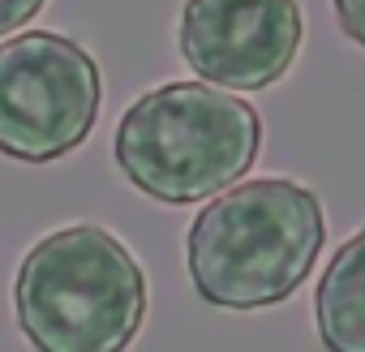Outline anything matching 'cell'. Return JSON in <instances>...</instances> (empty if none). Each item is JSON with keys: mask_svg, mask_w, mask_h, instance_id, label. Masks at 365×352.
Listing matches in <instances>:
<instances>
[{"mask_svg": "<svg viewBox=\"0 0 365 352\" xmlns=\"http://www.w3.org/2000/svg\"><path fill=\"white\" fill-rule=\"evenodd\" d=\"M327 241L322 198L292 176L220 190L190 224L185 262L194 292L232 314L284 305L314 271Z\"/></svg>", "mask_w": 365, "mask_h": 352, "instance_id": "6da1fadb", "label": "cell"}, {"mask_svg": "<svg viewBox=\"0 0 365 352\" xmlns=\"http://www.w3.org/2000/svg\"><path fill=\"white\" fill-rule=\"evenodd\" d=\"M262 116L211 82H168L138 95L116 125V167L155 202L194 207L258 163Z\"/></svg>", "mask_w": 365, "mask_h": 352, "instance_id": "7a4b0ae2", "label": "cell"}, {"mask_svg": "<svg viewBox=\"0 0 365 352\" xmlns=\"http://www.w3.org/2000/svg\"><path fill=\"white\" fill-rule=\"evenodd\" d=\"M14 314L43 352H120L146 318V271L116 232L69 224L22 258Z\"/></svg>", "mask_w": 365, "mask_h": 352, "instance_id": "3957f363", "label": "cell"}, {"mask_svg": "<svg viewBox=\"0 0 365 352\" xmlns=\"http://www.w3.org/2000/svg\"><path fill=\"white\" fill-rule=\"evenodd\" d=\"M103 108L99 61L69 35L26 31L0 43V155L52 163L78 150Z\"/></svg>", "mask_w": 365, "mask_h": 352, "instance_id": "277c9868", "label": "cell"}, {"mask_svg": "<svg viewBox=\"0 0 365 352\" xmlns=\"http://www.w3.org/2000/svg\"><path fill=\"white\" fill-rule=\"evenodd\" d=\"M301 39L297 0H185L176 22L185 65L228 90H267L288 78Z\"/></svg>", "mask_w": 365, "mask_h": 352, "instance_id": "5b68a950", "label": "cell"}, {"mask_svg": "<svg viewBox=\"0 0 365 352\" xmlns=\"http://www.w3.org/2000/svg\"><path fill=\"white\" fill-rule=\"evenodd\" d=\"M314 326L331 352H365V228L327 262L314 292Z\"/></svg>", "mask_w": 365, "mask_h": 352, "instance_id": "8992f818", "label": "cell"}, {"mask_svg": "<svg viewBox=\"0 0 365 352\" xmlns=\"http://www.w3.org/2000/svg\"><path fill=\"white\" fill-rule=\"evenodd\" d=\"M48 5V0H0V39L22 31L26 22H35V14Z\"/></svg>", "mask_w": 365, "mask_h": 352, "instance_id": "52a82bcc", "label": "cell"}, {"mask_svg": "<svg viewBox=\"0 0 365 352\" xmlns=\"http://www.w3.org/2000/svg\"><path fill=\"white\" fill-rule=\"evenodd\" d=\"M331 5H335L339 31H344L356 48H365V0H331Z\"/></svg>", "mask_w": 365, "mask_h": 352, "instance_id": "ba28073f", "label": "cell"}]
</instances>
